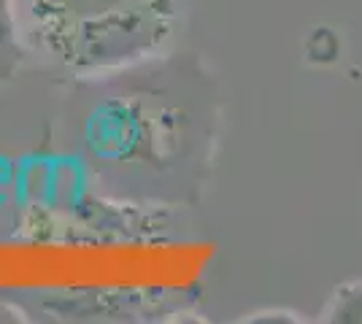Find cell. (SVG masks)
<instances>
[{
    "label": "cell",
    "instance_id": "obj_1",
    "mask_svg": "<svg viewBox=\"0 0 362 324\" xmlns=\"http://www.w3.org/2000/svg\"><path fill=\"white\" fill-rule=\"evenodd\" d=\"M214 78L189 57L160 54L76 81L65 133L98 184L141 203H192L214 157Z\"/></svg>",
    "mask_w": 362,
    "mask_h": 324
},
{
    "label": "cell",
    "instance_id": "obj_2",
    "mask_svg": "<svg viewBox=\"0 0 362 324\" xmlns=\"http://www.w3.org/2000/svg\"><path fill=\"white\" fill-rule=\"evenodd\" d=\"M184 0H16L28 57L76 81L170 52Z\"/></svg>",
    "mask_w": 362,
    "mask_h": 324
},
{
    "label": "cell",
    "instance_id": "obj_3",
    "mask_svg": "<svg viewBox=\"0 0 362 324\" xmlns=\"http://www.w3.org/2000/svg\"><path fill=\"white\" fill-rule=\"evenodd\" d=\"M25 60H28V52L19 38L16 0H0V81L14 78Z\"/></svg>",
    "mask_w": 362,
    "mask_h": 324
},
{
    "label": "cell",
    "instance_id": "obj_4",
    "mask_svg": "<svg viewBox=\"0 0 362 324\" xmlns=\"http://www.w3.org/2000/svg\"><path fill=\"white\" fill-rule=\"evenodd\" d=\"M319 319L330 324H362V278L341 284L325 303Z\"/></svg>",
    "mask_w": 362,
    "mask_h": 324
}]
</instances>
